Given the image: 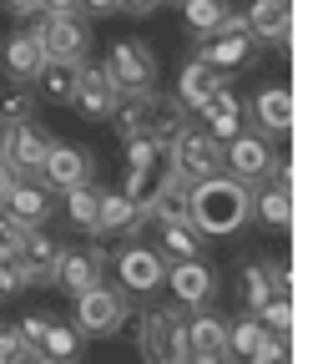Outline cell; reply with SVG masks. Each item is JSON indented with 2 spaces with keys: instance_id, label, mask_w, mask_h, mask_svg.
I'll return each instance as SVG.
<instances>
[{
  "instance_id": "6da1fadb",
  "label": "cell",
  "mask_w": 323,
  "mask_h": 364,
  "mask_svg": "<svg viewBox=\"0 0 323 364\" xmlns=\"http://www.w3.org/2000/svg\"><path fill=\"white\" fill-rule=\"evenodd\" d=\"M187 223L202 238H233L238 228L253 223V188H243L238 177H207L187 188Z\"/></svg>"
},
{
  "instance_id": "7a4b0ae2",
  "label": "cell",
  "mask_w": 323,
  "mask_h": 364,
  "mask_svg": "<svg viewBox=\"0 0 323 364\" xmlns=\"http://www.w3.org/2000/svg\"><path fill=\"white\" fill-rule=\"evenodd\" d=\"M182 132H187V107H182L177 97L147 91V97H126L116 107V136H121V142H131V136H152V142L167 152Z\"/></svg>"
},
{
  "instance_id": "3957f363",
  "label": "cell",
  "mask_w": 323,
  "mask_h": 364,
  "mask_svg": "<svg viewBox=\"0 0 323 364\" xmlns=\"http://www.w3.org/2000/svg\"><path fill=\"white\" fill-rule=\"evenodd\" d=\"M106 76H111V86L121 91V97H147V91L157 86V56H152V46L142 36L116 41L111 56H106Z\"/></svg>"
},
{
  "instance_id": "277c9868",
  "label": "cell",
  "mask_w": 323,
  "mask_h": 364,
  "mask_svg": "<svg viewBox=\"0 0 323 364\" xmlns=\"http://www.w3.org/2000/svg\"><path fill=\"white\" fill-rule=\"evenodd\" d=\"M131 309V299L121 294V289H86V294H76V309H71V329L81 334V339H106V334H116V324H121V314Z\"/></svg>"
},
{
  "instance_id": "5b68a950",
  "label": "cell",
  "mask_w": 323,
  "mask_h": 364,
  "mask_svg": "<svg viewBox=\"0 0 323 364\" xmlns=\"http://www.w3.org/2000/svg\"><path fill=\"white\" fill-rule=\"evenodd\" d=\"M31 36H35L40 51H45V61H76V66H86L91 26H86L81 16H45V11H40V21L31 26Z\"/></svg>"
},
{
  "instance_id": "8992f818",
  "label": "cell",
  "mask_w": 323,
  "mask_h": 364,
  "mask_svg": "<svg viewBox=\"0 0 323 364\" xmlns=\"http://www.w3.org/2000/svg\"><path fill=\"white\" fill-rule=\"evenodd\" d=\"M182 329H187V318L177 309H147L142 324H136V349H142L147 364H182Z\"/></svg>"
},
{
  "instance_id": "52a82bcc",
  "label": "cell",
  "mask_w": 323,
  "mask_h": 364,
  "mask_svg": "<svg viewBox=\"0 0 323 364\" xmlns=\"http://www.w3.org/2000/svg\"><path fill=\"white\" fill-rule=\"evenodd\" d=\"M167 167H172L182 182H207V177H222V147L212 142L202 127H187V132H182L177 142L167 147Z\"/></svg>"
},
{
  "instance_id": "ba28073f",
  "label": "cell",
  "mask_w": 323,
  "mask_h": 364,
  "mask_svg": "<svg viewBox=\"0 0 323 364\" xmlns=\"http://www.w3.org/2000/svg\"><path fill=\"white\" fill-rule=\"evenodd\" d=\"M202 61H207L212 71H222V76H227V71H243V66H253V61H258V41H253L248 21H243L238 11H227L222 31H217V36H207Z\"/></svg>"
},
{
  "instance_id": "9c48e42d",
  "label": "cell",
  "mask_w": 323,
  "mask_h": 364,
  "mask_svg": "<svg viewBox=\"0 0 323 364\" xmlns=\"http://www.w3.org/2000/svg\"><path fill=\"white\" fill-rule=\"evenodd\" d=\"M222 172L238 177L243 188L263 182V177L273 172V147H268V136H263V132H238L233 142L222 147Z\"/></svg>"
},
{
  "instance_id": "30bf717a",
  "label": "cell",
  "mask_w": 323,
  "mask_h": 364,
  "mask_svg": "<svg viewBox=\"0 0 323 364\" xmlns=\"http://www.w3.org/2000/svg\"><path fill=\"white\" fill-rule=\"evenodd\" d=\"M91 172H97V157L86 147H66V142H51L40 162V188H56V193H71V188H91Z\"/></svg>"
},
{
  "instance_id": "8fae6325",
  "label": "cell",
  "mask_w": 323,
  "mask_h": 364,
  "mask_svg": "<svg viewBox=\"0 0 323 364\" xmlns=\"http://www.w3.org/2000/svg\"><path fill=\"white\" fill-rule=\"evenodd\" d=\"M182 364H233L227 359V318L217 314H197L187 318V329H182Z\"/></svg>"
},
{
  "instance_id": "7c38bea8",
  "label": "cell",
  "mask_w": 323,
  "mask_h": 364,
  "mask_svg": "<svg viewBox=\"0 0 323 364\" xmlns=\"http://www.w3.org/2000/svg\"><path fill=\"white\" fill-rule=\"evenodd\" d=\"M71 107H76L86 122H111V117H116V107H121V91L111 86L106 66H81V86H76Z\"/></svg>"
},
{
  "instance_id": "4fadbf2b",
  "label": "cell",
  "mask_w": 323,
  "mask_h": 364,
  "mask_svg": "<svg viewBox=\"0 0 323 364\" xmlns=\"http://www.w3.org/2000/svg\"><path fill=\"white\" fill-rule=\"evenodd\" d=\"M167 289L177 294V304H187V309H207V304L217 299V273H212V263H202V258L167 263Z\"/></svg>"
},
{
  "instance_id": "5bb4252c",
  "label": "cell",
  "mask_w": 323,
  "mask_h": 364,
  "mask_svg": "<svg viewBox=\"0 0 323 364\" xmlns=\"http://www.w3.org/2000/svg\"><path fill=\"white\" fill-rule=\"evenodd\" d=\"M102 268H106V253H102L97 243H86V248H61L56 289H66V294L76 299V294H86V289L102 284Z\"/></svg>"
},
{
  "instance_id": "9a60e30c",
  "label": "cell",
  "mask_w": 323,
  "mask_h": 364,
  "mask_svg": "<svg viewBox=\"0 0 323 364\" xmlns=\"http://www.w3.org/2000/svg\"><path fill=\"white\" fill-rule=\"evenodd\" d=\"M116 273H121V289L126 294H152V289H162V279H167V258L157 253V248H121L116 253Z\"/></svg>"
},
{
  "instance_id": "2e32d148",
  "label": "cell",
  "mask_w": 323,
  "mask_h": 364,
  "mask_svg": "<svg viewBox=\"0 0 323 364\" xmlns=\"http://www.w3.org/2000/svg\"><path fill=\"white\" fill-rule=\"evenodd\" d=\"M45 152H51V132H45V127H35V122H26V127H6V152H0V157L11 162L16 177L40 172Z\"/></svg>"
},
{
  "instance_id": "e0dca14e",
  "label": "cell",
  "mask_w": 323,
  "mask_h": 364,
  "mask_svg": "<svg viewBox=\"0 0 323 364\" xmlns=\"http://www.w3.org/2000/svg\"><path fill=\"white\" fill-rule=\"evenodd\" d=\"M56 213V203H51V188H40V182H16V188L6 193V218H16L26 233H35V228H45V218Z\"/></svg>"
},
{
  "instance_id": "ac0fdd59",
  "label": "cell",
  "mask_w": 323,
  "mask_h": 364,
  "mask_svg": "<svg viewBox=\"0 0 323 364\" xmlns=\"http://www.w3.org/2000/svg\"><path fill=\"white\" fill-rule=\"evenodd\" d=\"M16 263L26 268V284H56V263H61V243L56 238H45L40 228L35 233H26Z\"/></svg>"
},
{
  "instance_id": "d6986e66",
  "label": "cell",
  "mask_w": 323,
  "mask_h": 364,
  "mask_svg": "<svg viewBox=\"0 0 323 364\" xmlns=\"http://www.w3.org/2000/svg\"><path fill=\"white\" fill-rule=\"evenodd\" d=\"M253 41H273V46H288V26H293V0H258V6L243 16Z\"/></svg>"
},
{
  "instance_id": "ffe728a7",
  "label": "cell",
  "mask_w": 323,
  "mask_h": 364,
  "mask_svg": "<svg viewBox=\"0 0 323 364\" xmlns=\"http://www.w3.org/2000/svg\"><path fill=\"white\" fill-rule=\"evenodd\" d=\"M273 294H288V268L283 263H248L243 268V304L258 314Z\"/></svg>"
},
{
  "instance_id": "44dd1931",
  "label": "cell",
  "mask_w": 323,
  "mask_h": 364,
  "mask_svg": "<svg viewBox=\"0 0 323 364\" xmlns=\"http://www.w3.org/2000/svg\"><path fill=\"white\" fill-rule=\"evenodd\" d=\"M253 117H258L263 136H288V127H293V97H288V86H263L258 102H253Z\"/></svg>"
},
{
  "instance_id": "7402d4cb",
  "label": "cell",
  "mask_w": 323,
  "mask_h": 364,
  "mask_svg": "<svg viewBox=\"0 0 323 364\" xmlns=\"http://www.w3.org/2000/svg\"><path fill=\"white\" fill-rule=\"evenodd\" d=\"M0 61H6V76H11V81H35L40 66H45V51L35 46L31 31H16V36L6 41V51H0Z\"/></svg>"
},
{
  "instance_id": "603a6c76",
  "label": "cell",
  "mask_w": 323,
  "mask_h": 364,
  "mask_svg": "<svg viewBox=\"0 0 323 364\" xmlns=\"http://www.w3.org/2000/svg\"><path fill=\"white\" fill-rule=\"evenodd\" d=\"M217 86H222V71H212L202 56H192L187 66H182V76H177V102L192 107V112H202V102L212 97Z\"/></svg>"
},
{
  "instance_id": "cb8c5ba5",
  "label": "cell",
  "mask_w": 323,
  "mask_h": 364,
  "mask_svg": "<svg viewBox=\"0 0 323 364\" xmlns=\"http://www.w3.org/2000/svg\"><path fill=\"white\" fill-rule=\"evenodd\" d=\"M147 223V213L136 208V203H126L121 193H102V208H97V238H106V233H136V228Z\"/></svg>"
},
{
  "instance_id": "d4e9b609",
  "label": "cell",
  "mask_w": 323,
  "mask_h": 364,
  "mask_svg": "<svg viewBox=\"0 0 323 364\" xmlns=\"http://www.w3.org/2000/svg\"><path fill=\"white\" fill-rule=\"evenodd\" d=\"M167 177H172V167H167V157H157V162H147V167H131L126 172V188H121V198L126 203H136V208H152L157 203V193L167 188Z\"/></svg>"
},
{
  "instance_id": "484cf974",
  "label": "cell",
  "mask_w": 323,
  "mask_h": 364,
  "mask_svg": "<svg viewBox=\"0 0 323 364\" xmlns=\"http://www.w3.org/2000/svg\"><path fill=\"white\" fill-rule=\"evenodd\" d=\"M35 81H40V97H45V102H56V107H71L76 86H81V66H76V61H45Z\"/></svg>"
},
{
  "instance_id": "4316f807",
  "label": "cell",
  "mask_w": 323,
  "mask_h": 364,
  "mask_svg": "<svg viewBox=\"0 0 323 364\" xmlns=\"http://www.w3.org/2000/svg\"><path fill=\"white\" fill-rule=\"evenodd\" d=\"M157 253L167 263H187V258H202V233L192 223H162V243Z\"/></svg>"
},
{
  "instance_id": "83f0119b",
  "label": "cell",
  "mask_w": 323,
  "mask_h": 364,
  "mask_svg": "<svg viewBox=\"0 0 323 364\" xmlns=\"http://www.w3.org/2000/svg\"><path fill=\"white\" fill-rule=\"evenodd\" d=\"M182 21H187L192 36H217L222 21H227V0H182Z\"/></svg>"
},
{
  "instance_id": "f1b7e54d",
  "label": "cell",
  "mask_w": 323,
  "mask_h": 364,
  "mask_svg": "<svg viewBox=\"0 0 323 364\" xmlns=\"http://www.w3.org/2000/svg\"><path fill=\"white\" fill-rule=\"evenodd\" d=\"M253 218H263L268 228H288V223H293V198H288V188L268 182V188L253 198Z\"/></svg>"
},
{
  "instance_id": "f546056e",
  "label": "cell",
  "mask_w": 323,
  "mask_h": 364,
  "mask_svg": "<svg viewBox=\"0 0 323 364\" xmlns=\"http://www.w3.org/2000/svg\"><path fill=\"white\" fill-rule=\"evenodd\" d=\"M263 324H258V318L253 314H238L233 318V324H227V359H253V349L263 344Z\"/></svg>"
},
{
  "instance_id": "4dcf8cb0",
  "label": "cell",
  "mask_w": 323,
  "mask_h": 364,
  "mask_svg": "<svg viewBox=\"0 0 323 364\" xmlns=\"http://www.w3.org/2000/svg\"><path fill=\"white\" fill-rule=\"evenodd\" d=\"M76 349H81V334H76L71 324H61V318H51V324H45V334H40V354H45V359L71 364V359H76Z\"/></svg>"
},
{
  "instance_id": "1f68e13d",
  "label": "cell",
  "mask_w": 323,
  "mask_h": 364,
  "mask_svg": "<svg viewBox=\"0 0 323 364\" xmlns=\"http://www.w3.org/2000/svg\"><path fill=\"white\" fill-rule=\"evenodd\" d=\"M97 208H102L97 188H71L66 193V218L81 228V233H91V238H97Z\"/></svg>"
},
{
  "instance_id": "d6a6232c",
  "label": "cell",
  "mask_w": 323,
  "mask_h": 364,
  "mask_svg": "<svg viewBox=\"0 0 323 364\" xmlns=\"http://www.w3.org/2000/svg\"><path fill=\"white\" fill-rule=\"evenodd\" d=\"M253 318H258L268 334H288V329H293V304H288V294H273Z\"/></svg>"
},
{
  "instance_id": "836d02e7",
  "label": "cell",
  "mask_w": 323,
  "mask_h": 364,
  "mask_svg": "<svg viewBox=\"0 0 323 364\" xmlns=\"http://www.w3.org/2000/svg\"><path fill=\"white\" fill-rule=\"evenodd\" d=\"M26 122H35V97H31V91L0 97V127H26Z\"/></svg>"
},
{
  "instance_id": "e575fe53",
  "label": "cell",
  "mask_w": 323,
  "mask_h": 364,
  "mask_svg": "<svg viewBox=\"0 0 323 364\" xmlns=\"http://www.w3.org/2000/svg\"><path fill=\"white\" fill-rule=\"evenodd\" d=\"M202 122H207V136H212V142H217V147H227V142H233V136L243 132V107L217 112V117H202Z\"/></svg>"
},
{
  "instance_id": "d590c367",
  "label": "cell",
  "mask_w": 323,
  "mask_h": 364,
  "mask_svg": "<svg viewBox=\"0 0 323 364\" xmlns=\"http://www.w3.org/2000/svg\"><path fill=\"white\" fill-rule=\"evenodd\" d=\"M0 364H31L26 339H21V329H11V324H0Z\"/></svg>"
},
{
  "instance_id": "8d00e7d4",
  "label": "cell",
  "mask_w": 323,
  "mask_h": 364,
  "mask_svg": "<svg viewBox=\"0 0 323 364\" xmlns=\"http://www.w3.org/2000/svg\"><path fill=\"white\" fill-rule=\"evenodd\" d=\"M253 364H288V334H263V344L253 349Z\"/></svg>"
},
{
  "instance_id": "74e56055",
  "label": "cell",
  "mask_w": 323,
  "mask_h": 364,
  "mask_svg": "<svg viewBox=\"0 0 323 364\" xmlns=\"http://www.w3.org/2000/svg\"><path fill=\"white\" fill-rule=\"evenodd\" d=\"M157 157H167V152L152 142V136H131V142H126V172H131V167H147V162H157Z\"/></svg>"
},
{
  "instance_id": "f35d334b",
  "label": "cell",
  "mask_w": 323,
  "mask_h": 364,
  "mask_svg": "<svg viewBox=\"0 0 323 364\" xmlns=\"http://www.w3.org/2000/svg\"><path fill=\"white\" fill-rule=\"evenodd\" d=\"M26 268L16 258H0V299H11V294H26Z\"/></svg>"
},
{
  "instance_id": "ab89813d",
  "label": "cell",
  "mask_w": 323,
  "mask_h": 364,
  "mask_svg": "<svg viewBox=\"0 0 323 364\" xmlns=\"http://www.w3.org/2000/svg\"><path fill=\"white\" fill-rule=\"evenodd\" d=\"M21 243H26V228H21L16 218L0 213V258H16V253H21Z\"/></svg>"
},
{
  "instance_id": "60d3db41",
  "label": "cell",
  "mask_w": 323,
  "mask_h": 364,
  "mask_svg": "<svg viewBox=\"0 0 323 364\" xmlns=\"http://www.w3.org/2000/svg\"><path fill=\"white\" fill-rule=\"evenodd\" d=\"M45 324H51V314H26V318H21V324H16L31 354H40V334H45Z\"/></svg>"
},
{
  "instance_id": "b9f144b4",
  "label": "cell",
  "mask_w": 323,
  "mask_h": 364,
  "mask_svg": "<svg viewBox=\"0 0 323 364\" xmlns=\"http://www.w3.org/2000/svg\"><path fill=\"white\" fill-rule=\"evenodd\" d=\"M45 16H81V0H40Z\"/></svg>"
},
{
  "instance_id": "7bdbcfd3",
  "label": "cell",
  "mask_w": 323,
  "mask_h": 364,
  "mask_svg": "<svg viewBox=\"0 0 323 364\" xmlns=\"http://www.w3.org/2000/svg\"><path fill=\"white\" fill-rule=\"evenodd\" d=\"M0 6H6L16 21H26V16H40V0H0Z\"/></svg>"
},
{
  "instance_id": "ee69618b",
  "label": "cell",
  "mask_w": 323,
  "mask_h": 364,
  "mask_svg": "<svg viewBox=\"0 0 323 364\" xmlns=\"http://www.w3.org/2000/svg\"><path fill=\"white\" fill-rule=\"evenodd\" d=\"M157 6H162V0H121V11H126V16H152Z\"/></svg>"
},
{
  "instance_id": "f6af8a7d",
  "label": "cell",
  "mask_w": 323,
  "mask_h": 364,
  "mask_svg": "<svg viewBox=\"0 0 323 364\" xmlns=\"http://www.w3.org/2000/svg\"><path fill=\"white\" fill-rule=\"evenodd\" d=\"M16 182H21V177L11 172V162H6V157H0V203H6V193L16 188Z\"/></svg>"
},
{
  "instance_id": "bcb514c9",
  "label": "cell",
  "mask_w": 323,
  "mask_h": 364,
  "mask_svg": "<svg viewBox=\"0 0 323 364\" xmlns=\"http://www.w3.org/2000/svg\"><path fill=\"white\" fill-rule=\"evenodd\" d=\"M81 6H86L91 16H111V11H121V0H81Z\"/></svg>"
},
{
  "instance_id": "7dc6e473",
  "label": "cell",
  "mask_w": 323,
  "mask_h": 364,
  "mask_svg": "<svg viewBox=\"0 0 323 364\" xmlns=\"http://www.w3.org/2000/svg\"><path fill=\"white\" fill-rule=\"evenodd\" d=\"M31 364H61V359H45V354H31Z\"/></svg>"
},
{
  "instance_id": "c3c4849f",
  "label": "cell",
  "mask_w": 323,
  "mask_h": 364,
  "mask_svg": "<svg viewBox=\"0 0 323 364\" xmlns=\"http://www.w3.org/2000/svg\"><path fill=\"white\" fill-rule=\"evenodd\" d=\"M0 152H6V127H0Z\"/></svg>"
}]
</instances>
